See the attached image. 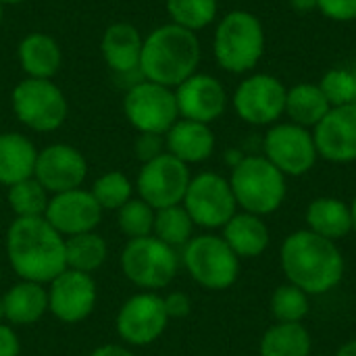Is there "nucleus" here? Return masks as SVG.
<instances>
[{
  "mask_svg": "<svg viewBox=\"0 0 356 356\" xmlns=\"http://www.w3.org/2000/svg\"><path fill=\"white\" fill-rule=\"evenodd\" d=\"M6 257L25 282L50 284L67 269L65 238L44 219H15L6 232Z\"/></svg>",
  "mask_w": 356,
  "mask_h": 356,
  "instance_id": "f257e3e1",
  "label": "nucleus"
},
{
  "mask_svg": "<svg viewBox=\"0 0 356 356\" xmlns=\"http://www.w3.org/2000/svg\"><path fill=\"white\" fill-rule=\"evenodd\" d=\"M282 269L290 284L309 296L325 294L342 282L344 257L336 242L302 229L284 240Z\"/></svg>",
  "mask_w": 356,
  "mask_h": 356,
  "instance_id": "f03ea898",
  "label": "nucleus"
},
{
  "mask_svg": "<svg viewBox=\"0 0 356 356\" xmlns=\"http://www.w3.org/2000/svg\"><path fill=\"white\" fill-rule=\"evenodd\" d=\"M200 42L194 31L175 23L161 25L144 40L140 73L144 79L165 88H177L196 73Z\"/></svg>",
  "mask_w": 356,
  "mask_h": 356,
  "instance_id": "7ed1b4c3",
  "label": "nucleus"
},
{
  "mask_svg": "<svg viewBox=\"0 0 356 356\" xmlns=\"http://www.w3.org/2000/svg\"><path fill=\"white\" fill-rule=\"evenodd\" d=\"M229 186L238 207L259 217L277 211L286 198V175L265 156L240 159Z\"/></svg>",
  "mask_w": 356,
  "mask_h": 356,
  "instance_id": "20e7f679",
  "label": "nucleus"
},
{
  "mask_svg": "<svg viewBox=\"0 0 356 356\" xmlns=\"http://www.w3.org/2000/svg\"><path fill=\"white\" fill-rule=\"evenodd\" d=\"M215 58L229 73L250 71L263 56L265 31L261 21L248 10L227 13L215 31Z\"/></svg>",
  "mask_w": 356,
  "mask_h": 356,
  "instance_id": "39448f33",
  "label": "nucleus"
},
{
  "mask_svg": "<svg viewBox=\"0 0 356 356\" xmlns=\"http://www.w3.org/2000/svg\"><path fill=\"white\" fill-rule=\"evenodd\" d=\"M175 248L154 236L129 240L121 252V269L125 277L142 290L167 288L177 273Z\"/></svg>",
  "mask_w": 356,
  "mask_h": 356,
  "instance_id": "423d86ee",
  "label": "nucleus"
},
{
  "mask_svg": "<svg viewBox=\"0 0 356 356\" xmlns=\"http://www.w3.org/2000/svg\"><path fill=\"white\" fill-rule=\"evenodd\" d=\"M184 265L192 280L207 290H227L240 275V259L217 236L192 238L184 246Z\"/></svg>",
  "mask_w": 356,
  "mask_h": 356,
  "instance_id": "0eeeda50",
  "label": "nucleus"
},
{
  "mask_svg": "<svg viewBox=\"0 0 356 356\" xmlns=\"http://www.w3.org/2000/svg\"><path fill=\"white\" fill-rule=\"evenodd\" d=\"M13 111L23 125L46 134L65 123L69 106L60 88L50 79L27 77L13 90Z\"/></svg>",
  "mask_w": 356,
  "mask_h": 356,
  "instance_id": "6e6552de",
  "label": "nucleus"
},
{
  "mask_svg": "<svg viewBox=\"0 0 356 356\" xmlns=\"http://www.w3.org/2000/svg\"><path fill=\"white\" fill-rule=\"evenodd\" d=\"M123 111L127 121L140 134H167L171 125L179 119L175 92L154 81L134 83L123 100Z\"/></svg>",
  "mask_w": 356,
  "mask_h": 356,
  "instance_id": "1a4fd4ad",
  "label": "nucleus"
},
{
  "mask_svg": "<svg viewBox=\"0 0 356 356\" xmlns=\"http://www.w3.org/2000/svg\"><path fill=\"white\" fill-rule=\"evenodd\" d=\"M181 204L192 217L194 225L207 229L223 227L236 215L238 207L229 181L211 171H204L190 179Z\"/></svg>",
  "mask_w": 356,
  "mask_h": 356,
  "instance_id": "9d476101",
  "label": "nucleus"
},
{
  "mask_svg": "<svg viewBox=\"0 0 356 356\" xmlns=\"http://www.w3.org/2000/svg\"><path fill=\"white\" fill-rule=\"evenodd\" d=\"M190 179L192 177L188 165L175 159L173 154L163 152L161 156L142 165L136 188L140 192V198L148 202L154 211H159L181 204Z\"/></svg>",
  "mask_w": 356,
  "mask_h": 356,
  "instance_id": "9b49d317",
  "label": "nucleus"
},
{
  "mask_svg": "<svg viewBox=\"0 0 356 356\" xmlns=\"http://www.w3.org/2000/svg\"><path fill=\"white\" fill-rule=\"evenodd\" d=\"M169 325L163 296L154 292L134 294L117 313V334L129 346H148L156 342Z\"/></svg>",
  "mask_w": 356,
  "mask_h": 356,
  "instance_id": "f8f14e48",
  "label": "nucleus"
},
{
  "mask_svg": "<svg viewBox=\"0 0 356 356\" xmlns=\"http://www.w3.org/2000/svg\"><path fill=\"white\" fill-rule=\"evenodd\" d=\"M319 152L313 134L296 123H282L265 136V159H269L284 175H305L313 169Z\"/></svg>",
  "mask_w": 356,
  "mask_h": 356,
  "instance_id": "ddd939ff",
  "label": "nucleus"
},
{
  "mask_svg": "<svg viewBox=\"0 0 356 356\" xmlns=\"http://www.w3.org/2000/svg\"><path fill=\"white\" fill-rule=\"evenodd\" d=\"M284 83L267 73L244 79L234 94V108L238 117L250 125H269L286 113Z\"/></svg>",
  "mask_w": 356,
  "mask_h": 356,
  "instance_id": "4468645a",
  "label": "nucleus"
},
{
  "mask_svg": "<svg viewBox=\"0 0 356 356\" xmlns=\"http://www.w3.org/2000/svg\"><path fill=\"white\" fill-rule=\"evenodd\" d=\"M98 290L90 273L65 269L48 288V311L63 323H79L88 319L96 307Z\"/></svg>",
  "mask_w": 356,
  "mask_h": 356,
  "instance_id": "2eb2a0df",
  "label": "nucleus"
},
{
  "mask_svg": "<svg viewBox=\"0 0 356 356\" xmlns=\"http://www.w3.org/2000/svg\"><path fill=\"white\" fill-rule=\"evenodd\" d=\"M44 219L63 236L71 238L77 234L96 232L102 219V209L90 190H69L52 194L44 213Z\"/></svg>",
  "mask_w": 356,
  "mask_h": 356,
  "instance_id": "dca6fc26",
  "label": "nucleus"
},
{
  "mask_svg": "<svg viewBox=\"0 0 356 356\" xmlns=\"http://www.w3.org/2000/svg\"><path fill=\"white\" fill-rule=\"evenodd\" d=\"M86 175L88 163L83 154L69 144H52L38 152L33 177L46 188L50 196L81 188Z\"/></svg>",
  "mask_w": 356,
  "mask_h": 356,
  "instance_id": "f3484780",
  "label": "nucleus"
},
{
  "mask_svg": "<svg viewBox=\"0 0 356 356\" xmlns=\"http://www.w3.org/2000/svg\"><path fill=\"white\" fill-rule=\"evenodd\" d=\"M313 140L317 152L330 163L356 161V104L332 106L315 125Z\"/></svg>",
  "mask_w": 356,
  "mask_h": 356,
  "instance_id": "a211bd4d",
  "label": "nucleus"
},
{
  "mask_svg": "<svg viewBox=\"0 0 356 356\" xmlns=\"http://www.w3.org/2000/svg\"><path fill=\"white\" fill-rule=\"evenodd\" d=\"M175 100L181 119L207 125L219 119L227 106V94L221 81L204 73H194L184 83H179L175 90Z\"/></svg>",
  "mask_w": 356,
  "mask_h": 356,
  "instance_id": "6ab92c4d",
  "label": "nucleus"
},
{
  "mask_svg": "<svg viewBox=\"0 0 356 356\" xmlns=\"http://www.w3.org/2000/svg\"><path fill=\"white\" fill-rule=\"evenodd\" d=\"M165 136H167L165 140L167 152L186 165L202 163L215 150V136L207 123L177 119Z\"/></svg>",
  "mask_w": 356,
  "mask_h": 356,
  "instance_id": "aec40b11",
  "label": "nucleus"
},
{
  "mask_svg": "<svg viewBox=\"0 0 356 356\" xmlns=\"http://www.w3.org/2000/svg\"><path fill=\"white\" fill-rule=\"evenodd\" d=\"M142 46L144 40L129 23H113L106 27L100 42L102 56L115 73H131L140 69Z\"/></svg>",
  "mask_w": 356,
  "mask_h": 356,
  "instance_id": "412c9836",
  "label": "nucleus"
},
{
  "mask_svg": "<svg viewBox=\"0 0 356 356\" xmlns=\"http://www.w3.org/2000/svg\"><path fill=\"white\" fill-rule=\"evenodd\" d=\"M4 319L10 325H31L48 311V290L44 284L21 280L4 296Z\"/></svg>",
  "mask_w": 356,
  "mask_h": 356,
  "instance_id": "4be33fe9",
  "label": "nucleus"
},
{
  "mask_svg": "<svg viewBox=\"0 0 356 356\" xmlns=\"http://www.w3.org/2000/svg\"><path fill=\"white\" fill-rule=\"evenodd\" d=\"M38 150L21 134H0V184L10 188L33 177Z\"/></svg>",
  "mask_w": 356,
  "mask_h": 356,
  "instance_id": "5701e85b",
  "label": "nucleus"
},
{
  "mask_svg": "<svg viewBox=\"0 0 356 356\" xmlns=\"http://www.w3.org/2000/svg\"><path fill=\"white\" fill-rule=\"evenodd\" d=\"M223 240L236 252L238 259H252L267 250L269 229L259 215L242 213L234 215L223 225Z\"/></svg>",
  "mask_w": 356,
  "mask_h": 356,
  "instance_id": "b1692460",
  "label": "nucleus"
},
{
  "mask_svg": "<svg viewBox=\"0 0 356 356\" xmlns=\"http://www.w3.org/2000/svg\"><path fill=\"white\" fill-rule=\"evenodd\" d=\"M60 48L54 38L33 31L19 44V60L23 71L33 79H50L60 67Z\"/></svg>",
  "mask_w": 356,
  "mask_h": 356,
  "instance_id": "393cba45",
  "label": "nucleus"
},
{
  "mask_svg": "<svg viewBox=\"0 0 356 356\" xmlns=\"http://www.w3.org/2000/svg\"><path fill=\"white\" fill-rule=\"evenodd\" d=\"M309 229L325 240H340L353 229V211L338 198H317L307 209Z\"/></svg>",
  "mask_w": 356,
  "mask_h": 356,
  "instance_id": "a878e982",
  "label": "nucleus"
},
{
  "mask_svg": "<svg viewBox=\"0 0 356 356\" xmlns=\"http://www.w3.org/2000/svg\"><path fill=\"white\" fill-rule=\"evenodd\" d=\"M332 104L315 83H296L286 94V113L290 115L292 123L300 127H315L327 113Z\"/></svg>",
  "mask_w": 356,
  "mask_h": 356,
  "instance_id": "bb28decb",
  "label": "nucleus"
},
{
  "mask_svg": "<svg viewBox=\"0 0 356 356\" xmlns=\"http://www.w3.org/2000/svg\"><path fill=\"white\" fill-rule=\"evenodd\" d=\"M108 257V246L102 236L96 232L77 234L71 238H65V261L67 269L81 271V273H94L104 265Z\"/></svg>",
  "mask_w": 356,
  "mask_h": 356,
  "instance_id": "cd10ccee",
  "label": "nucleus"
},
{
  "mask_svg": "<svg viewBox=\"0 0 356 356\" xmlns=\"http://www.w3.org/2000/svg\"><path fill=\"white\" fill-rule=\"evenodd\" d=\"M261 356H311V334L302 323H277L265 332Z\"/></svg>",
  "mask_w": 356,
  "mask_h": 356,
  "instance_id": "c85d7f7f",
  "label": "nucleus"
},
{
  "mask_svg": "<svg viewBox=\"0 0 356 356\" xmlns=\"http://www.w3.org/2000/svg\"><path fill=\"white\" fill-rule=\"evenodd\" d=\"M192 229H194V221L188 215V211L184 209V204L159 209L154 213L152 236L159 238L161 242H165L171 248L186 246L192 240Z\"/></svg>",
  "mask_w": 356,
  "mask_h": 356,
  "instance_id": "c756f323",
  "label": "nucleus"
},
{
  "mask_svg": "<svg viewBox=\"0 0 356 356\" xmlns=\"http://www.w3.org/2000/svg\"><path fill=\"white\" fill-rule=\"evenodd\" d=\"M6 200L10 211L15 213V219H29V217H44L50 194L35 177H29L10 186Z\"/></svg>",
  "mask_w": 356,
  "mask_h": 356,
  "instance_id": "7c9ffc66",
  "label": "nucleus"
},
{
  "mask_svg": "<svg viewBox=\"0 0 356 356\" xmlns=\"http://www.w3.org/2000/svg\"><path fill=\"white\" fill-rule=\"evenodd\" d=\"M92 196L96 198V202L100 204L102 211H119L123 204H127L131 200L134 194V186L129 181V177L121 171H108L104 175H100L94 186H92Z\"/></svg>",
  "mask_w": 356,
  "mask_h": 356,
  "instance_id": "2f4dec72",
  "label": "nucleus"
},
{
  "mask_svg": "<svg viewBox=\"0 0 356 356\" xmlns=\"http://www.w3.org/2000/svg\"><path fill=\"white\" fill-rule=\"evenodd\" d=\"M167 10L175 25L198 31L215 21L217 0H167Z\"/></svg>",
  "mask_w": 356,
  "mask_h": 356,
  "instance_id": "473e14b6",
  "label": "nucleus"
},
{
  "mask_svg": "<svg viewBox=\"0 0 356 356\" xmlns=\"http://www.w3.org/2000/svg\"><path fill=\"white\" fill-rule=\"evenodd\" d=\"M309 311V294L292 284L280 286L271 296V313L280 323H300Z\"/></svg>",
  "mask_w": 356,
  "mask_h": 356,
  "instance_id": "72a5a7b5",
  "label": "nucleus"
},
{
  "mask_svg": "<svg viewBox=\"0 0 356 356\" xmlns=\"http://www.w3.org/2000/svg\"><path fill=\"white\" fill-rule=\"evenodd\" d=\"M154 209L144 202L142 198H131L127 204H123L117 215H119V227L121 232L129 238H146L152 236L154 229Z\"/></svg>",
  "mask_w": 356,
  "mask_h": 356,
  "instance_id": "f704fd0d",
  "label": "nucleus"
},
{
  "mask_svg": "<svg viewBox=\"0 0 356 356\" xmlns=\"http://www.w3.org/2000/svg\"><path fill=\"white\" fill-rule=\"evenodd\" d=\"M332 106L356 104V75L348 69H332L319 83Z\"/></svg>",
  "mask_w": 356,
  "mask_h": 356,
  "instance_id": "c9c22d12",
  "label": "nucleus"
},
{
  "mask_svg": "<svg viewBox=\"0 0 356 356\" xmlns=\"http://www.w3.org/2000/svg\"><path fill=\"white\" fill-rule=\"evenodd\" d=\"M317 8L334 21L356 19V0H317Z\"/></svg>",
  "mask_w": 356,
  "mask_h": 356,
  "instance_id": "e433bc0d",
  "label": "nucleus"
},
{
  "mask_svg": "<svg viewBox=\"0 0 356 356\" xmlns=\"http://www.w3.org/2000/svg\"><path fill=\"white\" fill-rule=\"evenodd\" d=\"M163 146H165L163 136H159V134H140L138 140H136V154H138V159L144 165V163L161 156L163 154Z\"/></svg>",
  "mask_w": 356,
  "mask_h": 356,
  "instance_id": "4c0bfd02",
  "label": "nucleus"
},
{
  "mask_svg": "<svg viewBox=\"0 0 356 356\" xmlns=\"http://www.w3.org/2000/svg\"><path fill=\"white\" fill-rule=\"evenodd\" d=\"M165 302V311L169 315V319H181V317H188L190 311H192V300L188 294L184 292H171L163 298Z\"/></svg>",
  "mask_w": 356,
  "mask_h": 356,
  "instance_id": "58836bf2",
  "label": "nucleus"
},
{
  "mask_svg": "<svg viewBox=\"0 0 356 356\" xmlns=\"http://www.w3.org/2000/svg\"><path fill=\"white\" fill-rule=\"evenodd\" d=\"M21 344L15 330L6 323H0V356H19Z\"/></svg>",
  "mask_w": 356,
  "mask_h": 356,
  "instance_id": "ea45409f",
  "label": "nucleus"
},
{
  "mask_svg": "<svg viewBox=\"0 0 356 356\" xmlns=\"http://www.w3.org/2000/svg\"><path fill=\"white\" fill-rule=\"evenodd\" d=\"M88 356H134V353H131V350H127L125 346L104 344V346H98L96 350H92Z\"/></svg>",
  "mask_w": 356,
  "mask_h": 356,
  "instance_id": "a19ab883",
  "label": "nucleus"
},
{
  "mask_svg": "<svg viewBox=\"0 0 356 356\" xmlns=\"http://www.w3.org/2000/svg\"><path fill=\"white\" fill-rule=\"evenodd\" d=\"M290 4L300 10V13H307V10H313L317 8V0H290Z\"/></svg>",
  "mask_w": 356,
  "mask_h": 356,
  "instance_id": "79ce46f5",
  "label": "nucleus"
},
{
  "mask_svg": "<svg viewBox=\"0 0 356 356\" xmlns=\"http://www.w3.org/2000/svg\"><path fill=\"white\" fill-rule=\"evenodd\" d=\"M336 356H356V340H350V342H346Z\"/></svg>",
  "mask_w": 356,
  "mask_h": 356,
  "instance_id": "37998d69",
  "label": "nucleus"
},
{
  "mask_svg": "<svg viewBox=\"0 0 356 356\" xmlns=\"http://www.w3.org/2000/svg\"><path fill=\"white\" fill-rule=\"evenodd\" d=\"M350 211H353V229H356V198L355 202H353V207H350Z\"/></svg>",
  "mask_w": 356,
  "mask_h": 356,
  "instance_id": "c03bdc74",
  "label": "nucleus"
},
{
  "mask_svg": "<svg viewBox=\"0 0 356 356\" xmlns=\"http://www.w3.org/2000/svg\"><path fill=\"white\" fill-rule=\"evenodd\" d=\"M2 321H6V319H4V302H2V298H0V323H2Z\"/></svg>",
  "mask_w": 356,
  "mask_h": 356,
  "instance_id": "a18cd8bd",
  "label": "nucleus"
},
{
  "mask_svg": "<svg viewBox=\"0 0 356 356\" xmlns=\"http://www.w3.org/2000/svg\"><path fill=\"white\" fill-rule=\"evenodd\" d=\"M2 4H17V2H23V0H0Z\"/></svg>",
  "mask_w": 356,
  "mask_h": 356,
  "instance_id": "49530a36",
  "label": "nucleus"
},
{
  "mask_svg": "<svg viewBox=\"0 0 356 356\" xmlns=\"http://www.w3.org/2000/svg\"><path fill=\"white\" fill-rule=\"evenodd\" d=\"M0 21H2V2H0Z\"/></svg>",
  "mask_w": 356,
  "mask_h": 356,
  "instance_id": "de8ad7c7",
  "label": "nucleus"
}]
</instances>
